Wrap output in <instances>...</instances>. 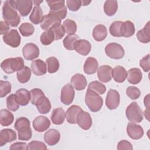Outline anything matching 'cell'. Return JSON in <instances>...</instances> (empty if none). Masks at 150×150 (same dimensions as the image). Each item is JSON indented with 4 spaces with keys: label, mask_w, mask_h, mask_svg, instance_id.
I'll use <instances>...</instances> for the list:
<instances>
[{
    "label": "cell",
    "mask_w": 150,
    "mask_h": 150,
    "mask_svg": "<svg viewBox=\"0 0 150 150\" xmlns=\"http://www.w3.org/2000/svg\"><path fill=\"white\" fill-rule=\"evenodd\" d=\"M17 11L15 1H5L2 6V17L4 21L13 28L17 27L21 22V17Z\"/></svg>",
    "instance_id": "obj_1"
},
{
    "label": "cell",
    "mask_w": 150,
    "mask_h": 150,
    "mask_svg": "<svg viewBox=\"0 0 150 150\" xmlns=\"http://www.w3.org/2000/svg\"><path fill=\"white\" fill-rule=\"evenodd\" d=\"M15 128L18 132L19 140L28 141L32 137V130L30 127V121L26 117L18 118L15 123Z\"/></svg>",
    "instance_id": "obj_2"
},
{
    "label": "cell",
    "mask_w": 150,
    "mask_h": 150,
    "mask_svg": "<svg viewBox=\"0 0 150 150\" xmlns=\"http://www.w3.org/2000/svg\"><path fill=\"white\" fill-rule=\"evenodd\" d=\"M1 67L5 73L11 74L15 71H18L23 68L24 61L21 57L8 58L2 62Z\"/></svg>",
    "instance_id": "obj_3"
},
{
    "label": "cell",
    "mask_w": 150,
    "mask_h": 150,
    "mask_svg": "<svg viewBox=\"0 0 150 150\" xmlns=\"http://www.w3.org/2000/svg\"><path fill=\"white\" fill-rule=\"evenodd\" d=\"M85 102L92 112L98 111L103 106V100L97 93L87 90L86 94Z\"/></svg>",
    "instance_id": "obj_4"
},
{
    "label": "cell",
    "mask_w": 150,
    "mask_h": 150,
    "mask_svg": "<svg viewBox=\"0 0 150 150\" xmlns=\"http://www.w3.org/2000/svg\"><path fill=\"white\" fill-rule=\"evenodd\" d=\"M49 8V14L56 16L60 20L63 19L67 15V8L64 1H46Z\"/></svg>",
    "instance_id": "obj_5"
},
{
    "label": "cell",
    "mask_w": 150,
    "mask_h": 150,
    "mask_svg": "<svg viewBox=\"0 0 150 150\" xmlns=\"http://www.w3.org/2000/svg\"><path fill=\"white\" fill-rule=\"evenodd\" d=\"M127 119L132 123H139L143 120V114L139 105L136 102L131 103L126 108Z\"/></svg>",
    "instance_id": "obj_6"
},
{
    "label": "cell",
    "mask_w": 150,
    "mask_h": 150,
    "mask_svg": "<svg viewBox=\"0 0 150 150\" xmlns=\"http://www.w3.org/2000/svg\"><path fill=\"white\" fill-rule=\"evenodd\" d=\"M105 52L107 56L113 59H120L124 57L125 54L122 46L117 43H110L107 45Z\"/></svg>",
    "instance_id": "obj_7"
},
{
    "label": "cell",
    "mask_w": 150,
    "mask_h": 150,
    "mask_svg": "<svg viewBox=\"0 0 150 150\" xmlns=\"http://www.w3.org/2000/svg\"><path fill=\"white\" fill-rule=\"evenodd\" d=\"M4 42L12 47H17L21 44V36L16 29H11L3 36Z\"/></svg>",
    "instance_id": "obj_8"
},
{
    "label": "cell",
    "mask_w": 150,
    "mask_h": 150,
    "mask_svg": "<svg viewBox=\"0 0 150 150\" xmlns=\"http://www.w3.org/2000/svg\"><path fill=\"white\" fill-rule=\"evenodd\" d=\"M120 101V96L119 93L115 90L110 89L107 93L105 105L110 110H114L119 105Z\"/></svg>",
    "instance_id": "obj_9"
},
{
    "label": "cell",
    "mask_w": 150,
    "mask_h": 150,
    "mask_svg": "<svg viewBox=\"0 0 150 150\" xmlns=\"http://www.w3.org/2000/svg\"><path fill=\"white\" fill-rule=\"evenodd\" d=\"M22 54L26 60H33L39 56V49L34 43H27L22 49Z\"/></svg>",
    "instance_id": "obj_10"
},
{
    "label": "cell",
    "mask_w": 150,
    "mask_h": 150,
    "mask_svg": "<svg viewBox=\"0 0 150 150\" xmlns=\"http://www.w3.org/2000/svg\"><path fill=\"white\" fill-rule=\"evenodd\" d=\"M74 90L73 86L68 83L62 89L60 94V100L65 105L70 104L74 98Z\"/></svg>",
    "instance_id": "obj_11"
},
{
    "label": "cell",
    "mask_w": 150,
    "mask_h": 150,
    "mask_svg": "<svg viewBox=\"0 0 150 150\" xmlns=\"http://www.w3.org/2000/svg\"><path fill=\"white\" fill-rule=\"evenodd\" d=\"M32 124L33 127L36 131L42 132L45 131L49 128L50 121L47 117L40 115L34 119Z\"/></svg>",
    "instance_id": "obj_12"
},
{
    "label": "cell",
    "mask_w": 150,
    "mask_h": 150,
    "mask_svg": "<svg viewBox=\"0 0 150 150\" xmlns=\"http://www.w3.org/2000/svg\"><path fill=\"white\" fill-rule=\"evenodd\" d=\"M127 132L128 136L133 139H139L144 135L143 128L139 125L129 122L127 125Z\"/></svg>",
    "instance_id": "obj_13"
},
{
    "label": "cell",
    "mask_w": 150,
    "mask_h": 150,
    "mask_svg": "<svg viewBox=\"0 0 150 150\" xmlns=\"http://www.w3.org/2000/svg\"><path fill=\"white\" fill-rule=\"evenodd\" d=\"M77 123L80 127L84 130L90 129L92 125V119L90 114L86 111H82L77 116Z\"/></svg>",
    "instance_id": "obj_14"
},
{
    "label": "cell",
    "mask_w": 150,
    "mask_h": 150,
    "mask_svg": "<svg viewBox=\"0 0 150 150\" xmlns=\"http://www.w3.org/2000/svg\"><path fill=\"white\" fill-rule=\"evenodd\" d=\"M17 10L22 16H26L31 11L32 8V1L30 0H18L15 1Z\"/></svg>",
    "instance_id": "obj_15"
},
{
    "label": "cell",
    "mask_w": 150,
    "mask_h": 150,
    "mask_svg": "<svg viewBox=\"0 0 150 150\" xmlns=\"http://www.w3.org/2000/svg\"><path fill=\"white\" fill-rule=\"evenodd\" d=\"M34 105L36 106L38 111L42 114L49 112L51 109L50 102L45 94L40 97L36 101Z\"/></svg>",
    "instance_id": "obj_16"
},
{
    "label": "cell",
    "mask_w": 150,
    "mask_h": 150,
    "mask_svg": "<svg viewBox=\"0 0 150 150\" xmlns=\"http://www.w3.org/2000/svg\"><path fill=\"white\" fill-rule=\"evenodd\" d=\"M97 77L100 81L107 83L111 80L112 69L108 65H103L97 69Z\"/></svg>",
    "instance_id": "obj_17"
},
{
    "label": "cell",
    "mask_w": 150,
    "mask_h": 150,
    "mask_svg": "<svg viewBox=\"0 0 150 150\" xmlns=\"http://www.w3.org/2000/svg\"><path fill=\"white\" fill-rule=\"evenodd\" d=\"M60 139V134L59 131L55 129L48 130L44 135V140L45 142L50 146L56 145Z\"/></svg>",
    "instance_id": "obj_18"
},
{
    "label": "cell",
    "mask_w": 150,
    "mask_h": 150,
    "mask_svg": "<svg viewBox=\"0 0 150 150\" xmlns=\"http://www.w3.org/2000/svg\"><path fill=\"white\" fill-rule=\"evenodd\" d=\"M74 48L79 54L87 56L91 51V46L88 40L85 39H79L75 43Z\"/></svg>",
    "instance_id": "obj_19"
},
{
    "label": "cell",
    "mask_w": 150,
    "mask_h": 150,
    "mask_svg": "<svg viewBox=\"0 0 150 150\" xmlns=\"http://www.w3.org/2000/svg\"><path fill=\"white\" fill-rule=\"evenodd\" d=\"M16 139V132L9 128L3 129L0 132V146H2L8 142H11Z\"/></svg>",
    "instance_id": "obj_20"
},
{
    "label": "cell",
    "mask_w": 150,
    "mask_h": 150,
    "mask_svg": "<svg viewBox=\"0 0 150 150\" xmlns=\"http://www.w3.org/2000/svg\"><path fill=\"white\" fill-rule=\"evenodd\" d=\"M71 84L76 90L81 91L86 88L87 81L84 75L77 73L71 77Z\"/></svg>",
    "instance_id": "obj_21"
},
{
    "label": "cell",
    "mask_w": 150,
    "mask_h": 150,
    "mask_svg": "<svg viewBox=\"0 0 150 150\" xmlns=\"http://www.w3.org/2000/svg\"><path fill=\"white\" fill-rule=\"evenodd\" d=\"M83 110L81 108L77 105H73L70 106L66 112V118L67 121L69 124H74L77 123V118L79 114Z\"/></svg>",
    "instance_id": "obj_22"
},
{
    "label": "cell",
    "mask_w": 150,
    "mask_h": 150,
    "mask_svg": "<svg viewBox=\"0 0 150 150\" xmlns=\"http://www.w3.org/2000/svg\"><path fill=\"white\" fill-rule=\"evenodd\" d=\"M60 23H61V20L60 19L49 13L43 16V20L40 23V27L42 29L47 30L50 29L56 24Z\"/></svg>",
    "instance_id": "obj_23"
},
{
    "label": "cell",
    "mask_w": 150,
    "mask_h": 150,
    "mask_svg": "<svg viewBox=\"0 0 150 150\" xmlns=\"http://www.w3.org/2000/svg\"><path fill=\"white\" fill-rule=\"evenodd\" d=\"M31 69L32 72L38 76L45 74L47 71L46 64L41 59H37L32 61L31 63Z\"/></svg>",
    "instance_id": "obj_24"
},
{
    "label": "cell",
    "mask_w": 150,
    "mask_h": 150,
    "mask_svg": "<svg viewBox=\"0 0 150 150\" xmlns=\"http://www.w3.org/2000/svg\"><path fill=\"white\" fill-rule=\"evenodd\" d=\"M17 100L21 106H25L31 100L30 91L25 88H21L15 93Z\"/></svg>",
    "instance_id": "obj_25"
},
{
    "label": "cell",
    "mask_w": 150,
    "mask_h": 150,
    "mask_svg": "<svg viewBox=\"0 0 150 150\" xmlns=\"http://www.w3.org/2000/svg\"><path fill=\"white\" fill-rule=\"evenodd\" d=\"M135 33V26L130 21L122 22L120 27V34L121 37L129 38Z\"/></svg>",
    "instance_id": "obj_26"
},
{
    "label": "cell",
    "mask_w": 150,
    "mask_h": 150,
    "mask_svg": "<svg viewBox=\"0 0 150 150\" xmlns=\"http://www.w3.org/2000/svg\"><path fill=\"white\" fill-rule=\"evenodd\" d=\"M142 74L138 68L130 69L127 73L128 81L132 84H138L142 80Z\"/></svg>",
    "instance_id": "obj_27"
},
{
    "label": "cell",
    "mask_w": 150,
    "mask_h": 150,
    "mask_svg": "<svg viewBox=\"0 0 150 150\" xmlns=\"http://www.w3.org/2000/svg\"><path fill=\"white\" fill-rule=\"evenodd\" d=\"M112 76L115 81L122 83L125 80L127 77V72L122 66H117L112 69Z\"/></svg>",
    "instance_id": "obj_28"
},
{
    "label": "cell",
    "mask_w": 150,
    "mask_h": 150,
    "mask_svg": "<svg viewBox=\"0 0 150 150\" xmlns=\"http://www.w3.org/2000/svg\"><path fill=\"white\" fill-rule=\"evenodd\" d=\"M98 66L97 60L91 57H88L84 64L83 69L85 73L87 74H92L96 72Z\"/></svg>",
    "instance_id": "obj_29"
},
{
    "label": "cell",
    "mask_w": 150,
    "mask_h": 150,
    "mask_svg": "<svg viewBox=\"0 0 150 150\" xmlns=\"http://www.w3.org/2000/svg\"><path fill=\"white\" fill-rule=\"evenodd\" d=\"M107 35V30L103 25H96L93 30V37L97 42L103 41Z\"/></svg>",
    "instance_id": "obj_30"
},
{
    "label": "cell",
    "mask_w": 150,
    "mask_h": 150,
    "mask_svg": "<svg viewBox=\"0 0 150 150\" xmlns=\"http://www.w3.org/2000/svg\"><path fill=\"white\" fill-rule=\"evenodd\" d=\"M66 117V113L62 108H57L53 110L51 120L55 125H60L63 123Z\"/></svg>",
    "instance_id": "obj_31"
},
{
    "label": "cell",
    "mask_w": 150,
    "mask_h": 150,
    "mask_svg": "<svg viewBox=\"0 0 150 150\" xmlns=\"http://www.w3.org/2000/svg\"><path fill=\"white\" fill-rule=\"evenodd\" d=\"M14 120L13 114L7 109H1L0 111V122L2 126H9Z\"/></svg>",
    "instance_id": "obj_32"
},
{
    "label": "cell",
    "mask_w": 150,
    "mask_h": 150,
    "mask_svg": "<svg viewBox=\"0 0 150 150\" xmlns=\"http://www.w3.org/2000/svg\"><path fill=\"white\" fill-rule=\"evenodd\" d=\"M42 9L40 5H35L29 16L30 22L35 25L40 23L43 18Z\"/></svg>",
    "instance_id": "obj_33"
},
{
    "label": "cell",
    "mask_w": 150,
    "mask_h": 150,
    "mask_svg": "<svg viewBox=\"0 0 150 150\" xmlns=\"http://www.w3.org/2000/svg\"><path fill=\"white\" fill-rule=\"evenodd\" d=\"M149 22L146 24L144 28L138 31L137 37L138 40L142 43H148L150 41V30H149Z\"/></svg>",
    "instance_id": "obj_34"
},
{
    "label": "cell",
    "mask_w": 150,
    "mask_h": 150,
    "mask_svg": "<svg viewBox=\"0 0 150 150\" xmlns=\"http://www.w3.org/2000/svg\"><path fill=\"white\" fill-rule=\"evenodd\" d=\"M118 9V2L115 0L106 1L104 5V11L105 13L109 16H113Z\"/></svg>",
    "instance_id": "obj_35"
},
{
    "label": "cell",
    "mask_w": 150,
    "mask_h": 150,
    "mask_svg": "<svg viewBox=\"0 0 150 150\" xmlns=\"http://www.w3.org/2000/svg\"><path fill=\"white\" fill-rule=\"evenodd\" d=\"M18 80L21 83H27L31 77V70L27 67L24 66L21 70L17 71L16 73Z\"/></svg>",
    "instance_id": "obj_36"
},
{
    "label": "cell",
    "mask_w": 150,
    "mask_h": 150,
    "mask_svg": "<svg viewBox=\"0 0 150 150\" xmlns=\"http://www.w3.org/2000/svg\"><path fill=\"white\" fill-rule=\"evenodd\" d=\"M79 39V38L78 35L76 34L68 35L63 39V45L64 47L69 50H74V46L75 43Z\"/></svg>",
    "instance_id": "obj_37"
},
{
    "label": "cell",
    "mask_w": 150,
    "mask_h": 150,
    "mask_svg": "<svg viewBox=\"0 0 150 150\" xmlns=\"http://www.w3.org/2000/svg\"><path fill=\"white\" fill-rule=\"evenodd\" d=\"M40 42L43 45H49L51 44L54 40V35L51 29H49L43 32L40 35Z\"/></svg>",
    "instance_id": "obj_38"
},
{
    "label": "cell",
    "mask_w": 150,
    "mask_h": 150,
    "mask_svg": "<svg viewBox=\"0 0 150 150\" xmlns=\"http://www.w3.org/2000/svg\"><path fill=\"white\" fill-rule=\"evenodd\" d=\"M87 90L93 91L98 94H103L106 91L105 86L98 81H93L89 83Z\"/></svg>",
    "instance_id": "obj_39"
},
{
    "label": "cell",
    "mask_w": 150,
    "mask_h": 150,
    "mask_svg": "<svg viewBox=\"0 0 150 150\" xmlns=\"http://www.w3.org/2000/svg\"><path fill=\"white\" fill-rule=\"evenodd\" d=\"M47 66V71L49 73H54L59 69V62L55 57H50L46 60Z\"/></svg>",
    "instance_id": "obj_40"
},
{
    "label": "cell",
    "mask_w": 150,
    "mask_h": 150,
    "mask_svg": "<svg viewBox=\"0 0 150 150\" xmlns=\"http://www.w3.org/2000/svg\"><path fill=\"white\" fill-rule=\"evenodd\" d=\"M6 106L7 108L12 111H16L19 109V104L17 100L15 94H10L6 98Z\"/></svg>",
    "instance_id": "obj_41"
},
{
    "label": "cell",
    "mask_w": 150,
    "mask_h": 150,
    "mask_svg": "<svg viewBox=\"0 0 150 150\" xmlns=\"http://www.w3.org/2000/svg\"><path fill=\"white\" fill-rule=\"evenodd\" d=\"M19 30L22 36H29L34 33L35 28L31 23L25 22L21 25V26L19 27Z\"/></svg>",
    "instance_id": "obj_42"
},
{
    "label": "cell",
    "mask_w": 150,
    "mask_h": 150,
    "mask_svg": "<svg viewBox=\"0 0 150 150\" xmlns=\"http://www.w3.org/2000/svg\"><path fill=\"white\" fill-rule=\"evenodd\" d=\"M65 32L69 35L74 34L77 30L76 23L71 19H66L63 23Z\"/></svg>",
    "instance_id": "obj_43"
},
{
    "label": "cell",
    "mask_w": 150,
    "mask_h": 150,
    "mask_svg": "<svg viewBox=\"0 0 150 150\" xmlns=\"http://www.w3.org/2000/svg\"><path fill=\"white\" fill-rule=\"evenodd\" d=\"M50 29L54 33L56 40L61 39L64 35L65 30L64 29L63 26L62 25H61V23L56 24Z\"/></svg>",
    "instance_id": "obj_44"
},
{
    "label": "cell",
    "mask_w": 150,
    "mask_h": 150,
    "mask_svg": "<svg viewBox=\"0 0 150 150\" xmlns=\"http://www.w3.org/2000/svg\"><path fill=\"white\" fill-rule=\"evenodd\" d=\"M122 21H115L110 26L109 31L110 34L114 37H121L120 34V27Z\"/></svg>",
    "instance_id": "obj_45"
},
{
    "label": "cell",
    "mask_w": 150,
    "mask_h": 150,
    "mask_svg": "<svg viewBox=\"0 0 150 150\" xmlns=\"http://www.w3.org/2000/svg\"><path fill=\"white\" fill-rule=\"evenodd\" d=\"M11 91V84L8 81H0V97L3 98Z\"/></svg>",
    "instance_id": "obj_46"
},
{
    "label": "cell",
    "mask_w": 150,
    "mask_h": 150,
    "mask_svg": "<svg viewBox=\"0 0 150 150\" xmlns=\"http://www.w3.org/2000/svg\"><path fill=\"white\" fill-rule=\"evenodd\" d=\"M127 95L132 100L138 98L141 95L139 89L135 86H129L126 90Z\"/></svg>",
    "instance_id": "obj_47"
},
{
    "label": "cell",
    "mask_w": 150,
    "mask_h": 150,
    "mask_svg": "<svg viewBox=\"0 0 150 150\" xmlns=\"http://www.w3.org/2000/svg\"><path fill=\"white\" fill-rule=\"evenodd\" d=\"M28 149L33 150V149H46L47 147L45 143L38 141H33L29 142L27 146Z\"/></svg>",
    "instance_id": "obj_48"
},
{
    "label": "cell",
    "mask_w": 150,
    "mask_h": 150,
    "mask_svg": "<svg viewBox=\"0 0 150 150\" xmlns=\"http://www.w3.org/2000/svg\"><path fill=\"white\" fill-rule=\"evenodd\" d=\"M66 4L68 8L71 11H78L81 6V1L80 0H67Z\"/></svg>",
    "instance_id": "obj_49"
},
{
    "label": "cell",
    "mask_w": 150,
    "mask_h": 150,
    "mask_svg": "<svg viewBox=\"0 0 150 150\" xmlns=\"http://www.w3.org/2000/svg\"><path fill=\"white\" fill-rule=\"evenodd\" d=\"M150 60V54H148L143 58H142L139 61V66L143 69L145 72H148L150 69L149 66Z\"/></svg>",
    "instance_id": "obj_50"
},
{
    "label": "cell",
    "mask_w": 150,
    "mask_h": 150,
    "mask_svg": "<svg viewBox=\"0 0 150 150\" xmlns=\"http://www.w3.org/2000/svg\"><path fill=\"white\" fill-rule=\"evenodd\" d=\"M31 93V103L34 105L36 101L42 96L44 95V93L39 88H33L30 90Z\"/></svg>",
    "instance_id": "obj_51"
},
{
    "label": "cell",
    "mask_w": 150,
    "mask_h": 150,
    "mask_svg": "<svg viewBox=\"0 0 150 150\" xmlns=\"http://www.w3.org/2000/svg\"><path fill=\"white\" fill-rule=\"evenodd\" d=\"M117 149L122 150V149H132V144L128 141L126 140H121L120 141L117 145Z\"/></svg>",
    "instance_id": "obj_52"
},
{
    "label": "cell",
    "mask_w": 150,
    "mask_h": 150,
    "mask_svg": "<svg viewBox=\"0 0 150 150\" xmlns=\"http://www.w3.org/2000/svg\"><path fill=\"white\" fill-rule=\"evenodd\" d=\"M27 144L25 142H15L12 144L10 146L11 150H16V149H22L25 150L28 149Z\"/></svg>",
    "instance_id": "obj_53"
},
{
    "label": "cell",
    "mask_w": 150,
    "mask_h": 150,
    "mask_svg": "<svg viewBox=\"0 0 150 150\" xmlns=\"http://www.w3.org/2000/svg\"><path fill=\"white\" fill-rule=\"evenodd\" d=\"M9 25L6 21H1L0 22V34L1 35H5L9 32Z\"/></svg>",
    "instance_id": "obj_54"
},
{
    "label": "cell",
    "mask_w": 150,
    "mask_h": 150,
    "mask_svg": "<svg viewBox=\"0 0 150 150\" xmlns=\"http://www.w3.org/2000/svg\"><path fill=\"white\" fill-rule=\"evenodd\" d=\"M149 95L148 94L146 97L144 98V105L146 107L147 109H149Z\"/></svg>",
    "instance_id": "obj_55"
},
{
    "label": "cell",
    "mask_w": 150,
    "mask_h": 150,
    "mask_svg": "<svg viewBox=\"0 0 150 150\" xmlns=\"http://www.w3.org/2000/svg\"><path fill=\"white\" fill-rule=\"evenodd\" d=\"M91 1H81V5L83 6H87L88 5Z\"/></svg>",
    "instance_id": "obj_56"
},
{
    "label": "cell",
    "mask_w": 150,
    "mask_h": 150,
    "mask_svg": "<svg viewBox=\"0 0 150 150\" xmlns=\"http://www.w3.org/2000/svg\"><path fill=\"white\" fill-rule=\"evenodd\" d=\"M43 2V1H33L32 2L35 4V5H39L40 3H42Z\"/></svg>",
    "instance_id": "obj_57"
}]
</instances>
